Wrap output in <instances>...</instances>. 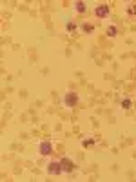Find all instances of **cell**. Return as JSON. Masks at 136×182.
Returning <instances> with one entry per match:
<instances>
[{
	"label": "cell",
	"mask_w": 136,
	"mask_h": 182,
	"mask_svg": "<svg viewBox=\"0 0 136 182\" xmlns=\"http://www.w3.org/2000/svg\"><path fill=\"white\" fill-rule=\"evenodd\" d=\"M82 31H84L85 35H89V33L94 31V26L93 24H89V22H85V24H82Z\"/></svg>",
	"instance_id": "obj_7"
},
{
	"label": "cell",
	"mask_w": 136,
	"mask_h": 182,
	"mask_svg": "<svg viewBox=\"0 0 136 182\" xmlns=\"http://www.w3.org/2000/svg\"><path fill=\"white\" fill-rule=\"evenodd\" d=\"M107 35H109V37H116V35H118V27H116V26H109V27H107Z\"/></svg>",
	"instance_id": "obj_8"
},
{
	"label": "cell",
	"mask_w": 136,
	"mask_h": 182,
	"mask_svg": "<svg viewBox=\"0 0 136 182\" xmlns=\"http://www.w3.org/2000/svg\"><path fill=\"white\" fill-rule=\"evenodd\" d=\"M47 173L49 175H62V164H60V160H53L49 162V166H47Z\"/></svg>",
	"instance_id": "obj_4"
},
{
	"label": "cell",
	"mask_w": 136,
	"mask_h": 182,
	"mask_svg": "<svg viewBox=\"0 0 136 182\" xmlns=\"http://www.w3.org/2000/svg\"><path fill=\"white\" fill-rule=\"evenodd\" d=\"M38 151H40L42 157H47V155H51L53 153V144L49 142V140H44V142L38 144Z\"/></svg>",
	"instance_id": "obj_3"
},
{
	"label": "cell",
	"mask_w": 136,
	"mask_h": 182,
	"mask_svg": "<svg viewBox=\"0 0 136 182\" xmlns=\"http://www.w3.org/2000/svg\"><path fill=\"white\" fill-rule=\"evenodd\" d=\"M76 31V24H74V22H69V24H67V33H74Z\"/></svg>",
	"instance_id": "obj_11"
},
{
	"label": "cell",
	"mask_w": 136,
	"mask_h": 182,
	"mask_svg": "<svg viewBox=\"0 0 136 182\" xmlns=\"http://www.w3.org/2000/svg\"><path fill=\"white\" fill-rule=\"evenodd\" d=\"M85 9H87L85 2H82V0H80V2H74V11H76V13H84Z\"/></svg>",
	"instance_id": "obj_6"
},
{
	"label": "cell",
	"mask_w": 136,
	"mask_h": 182,
	"mask_svg": "<svg viewBox=\"0 0 136 182\" xmlns=\"http://www.w3.org/2000/svg\"><path fill=\"white\" fill-rule=\"evenodd\" d=\"M94 15H96L98 18H107V15H109V6H107V4L98 6V7L94 9Z\"/></svg>",
	"instance_id": "obj_5"
},
{
	"label": "cell",
	"mask_w": 136,
	"mask_h": 182,
	"mask_svg": "<svg viewBox=\"0 0 136 182\" xmlns=\"http://www.w3.org/2000/svg\"><path fill=\"white\" fill-rule=\"evenodd\" d=\"M60 164H62L63 173H73L74 170H76V164H74L71 159H67V157H62V159H60Z\"/></svg>",
	"instance_id": "obj_2"
},
{
	"label": "cell",
	"mask_w": 136,
	"mask_h": 182,
	"mask_svg": "<svg viewBox=\"0 0 136 182\" xmlns=\"http://www.w3.org/2000/svg\"><path fill=\"white\" fill-rule=\"evenodd\" d=\"M122 107H124V109H131V107H133V100H131V98H124V100H122Z\"/></svg>",
	"instance_id": "obj_9"
},
{
	"label": "cell",
	"mask_w": 136,
	"mask_h": 182,
	"mask_svg": "<svg viewBox=\"0 0 136 182\" xmlns=\"http://www.w3.org/2000/svg\"><path fill=\"white\" fill-rule=\"evenodd\" d=\"M127 15H136V4H129L127 6Z\"/></svg>",
	"instance_id": "obj_10"
},
{
	"label": "cell",
	"mask_w": 136,
	"mask_h": 182,
	"mask_svg": "<svg viewBox=\"0 0 136 182\" xmlns=\"http://www.w3.org/2000/svg\"><path fill=\"white\" fill-rule=\"evenodd\" d=\"M76 104H78V95H76L74 91H67V93L63 95V106L74 107Z\"/></svg>",
	"instance_id": "obj_1"
},
{
	"label": "cell",
	"mask_w": 136,
	"mask_h": 182,
	"mask_svg": "<svg viewBox=\"0 0 136 182\" xmlns=\"http://www.w3.org/2000/svg\"><path fill=\"white\" fill-rule=\"evenodd\" d=\"M82 144H84V148H89V146H94V139H85L84 142H82Z\"/></svg>",
	"instance_id": "obj_12"
}]
</instances>
